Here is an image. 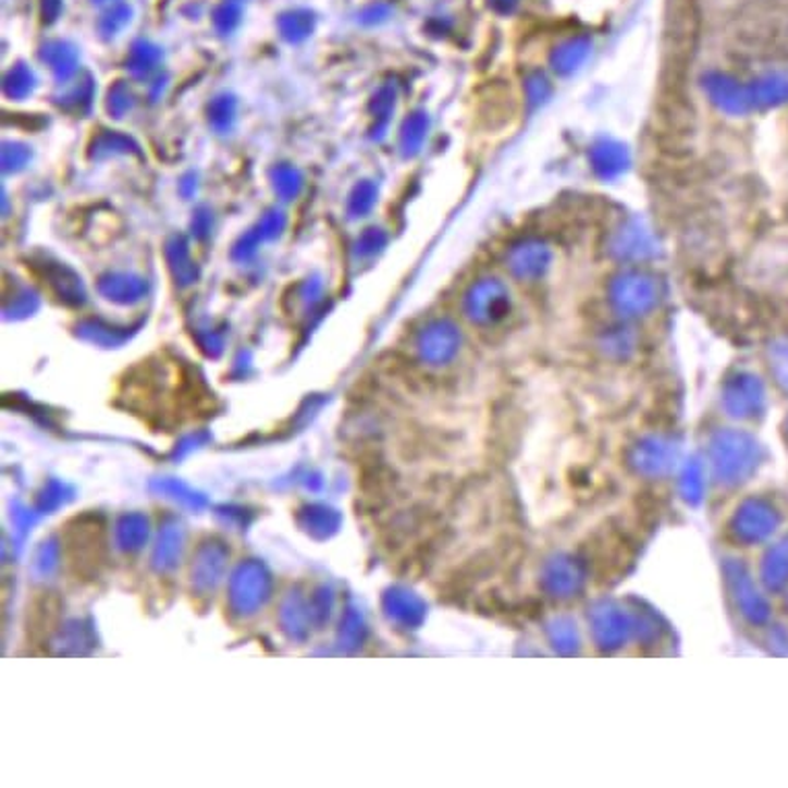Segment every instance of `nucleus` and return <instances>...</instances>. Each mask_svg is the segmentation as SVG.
Masks as SVG:
<instances>
[{
  "mask_svg": "<svg viewBox=\"0 0 788 788\" xmlns=\"http://www.w3.org/2000/svg\"><path fill=\"white\" fill-rule=\"evenodd\" d=\"M59 541L66 576L81 587L96 584L112 559L106 516L91 510L69 516L60 527Z\"/></svg>",
  "mask_w": 788,
  "mask_h": 788,
  "instance_id": "f257e3e1",
  "label": "nucleus"
},
{
  "mask_svg": "<svg viewBox=\"0 0 788 788\" xmlns=\"http://www.w3.org/2000/svg\"><path fill=\"white\" fill-rule=\"evenodd\" d=\"M490 2L495 7V11H500V13H513L516 4H518V0H490Z\"/></svg>",
  "mask_w": 788,
  "mask_h": 788,
  "instance_id": "1a4fd4ad",
  "label": "nucleus"
},
{
  "mask_svg": "<svg viewBox=\"0 0 788 788\" xmlns=\"http://www.w3.org/2000/svg\"><path fill=\"white\" fill-rule=\"evenodd\" d=\"M610 299L621 315H644L658 301V281L644 271H624L613 276Z\"/></svg>",
  "mask_w": 788,
  "mask_h": 788,
  "instance_id": "7ed1b4c3",
  "label": "nucleus"
},
{
  "mask_svg": "<svg viewBox=\"0 0 788 788\" xmlns=\"http://www.w3.org/2000/svg\"><path fill=\"white\" fill-rule=\"evenodd\" d=\"M510 290L500 279H481L473 290V312L483 320H500L510 312Z\"/></svg>",
  "mask_w": 788,
  "mask_h": 788,
  "instance_id": "39448f33",
  "label": "nucleus"
},
{
  "mask_svg": "<svg viewBox=\"0 0 788 788\" xmlns=\"http://www.w3.org/2000/svg\"><path fill=\"white\" fill-rule=\"evenodd\" d=\"M589 52H591V41L587 40V38L566 40L564 44H559L555 48V52H553V69L557 73H562V75H568L584 62V59L589 57Z\"/></svg>",
  "mask_w": 788,
  "mask_h": 788,
  "instance_id": "6e6552de",
  "label": "nucleus"
},
{
  "mask_svg": "<svg viewBox=\"0 0 788 788\" xmlns=\"http://www.w3.org/2000/svg\"><path fill=\"white\" fill-rule=\"evenodd\" d=\"M62 612H64V601L59 592L41 589L32 594L23 619L25 644L32 654L50 652V644L62 624Z\"/></svg>",
  "mask_w": 788,
  "mask_h": 788,
  "instance_id": "f03ea898",
  "label": "nucleus"
},
{
  "mask_svg": "<svg viewBox=\"0 0 788 788\" xmlns=\"http://www.w3.org/2000/svg\"><path fill=\"white\" fill-rule=\"evenodd\" d=\"M709 94L712 101L729 114H748L753 110L749 87L739 85L727 75H716L714 79H710Z\"/></svg>",
  "mask_w": 788,
  "mask_h": 788,
  "instance_id": "423d86ee",
  "label": "nucleus"
},
{
  "mask_svg": "<svg viewBox=\"0 0 788 788\" xmlns=\"http://www.w3.org/2000/svg\"><path fill=\"white\" fill-rule=\"evenodd\" d=\"M749 94L755 108H776L788 101V77L785 75H766L749 85Z\"/></svg>",
  "mask_w": 788,
  "mask_h": 788,
  "instance_id": "0eeeda50",
  "label": "nucleus"
},
{
  "mask_svg": "<svg viewBox=\"0 0 788 788\" xmlns=\"http://www.w3.org/2000/svg\"><path fill=\"white\" fill-rule=\"evenodd\" d=\"M508 269L514 276L522 281H534L545 275L552 264V250L545 242L539 239H525L514 244L513 250L508 253Z\"/></svg>",
  "mask_w": 788,
  "mask_h": 788,
  "instance_id": "20e7f679",
  "label": "nucleus"
}]
</instances>
